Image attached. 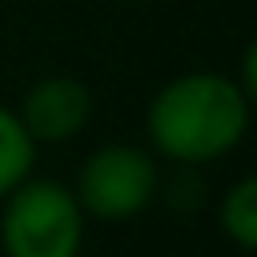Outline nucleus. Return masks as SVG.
I'll list each match as a JSON object with an SVG mask.
<instances>
[{
  "instance_id": "nucleus-4",
  "label": "nucleus",
  "mask_w": 257,
  "mask_h": 257,
  "mask_svg": "<svg viewBox=\"0 0 257 257\" xmlns=\"http://www.w3.org/2000/svg\"><path fill=\"white\" fill-rule=\"evenodd\" d=\"M92 108H96L92 88L80 76L52 72V76H40L36 84H28V92L16 104V116L36 145H64L88 128Z\"/></svg>"
},
{
  "instance_id": "nucleus-6",
  "label": "nucleus",
  "mask_w": 257,
  "mask_h": 257,
  "mask_svg": "<svg viewBox=\"0 0 257 257\" xmlns=\"http://www.w3.org/2000/svg\"><path fill=\"white\" fill-rule=\"evenodd\" d=\"M36 141L28 137V128L20 124L16 108L0 104V201L24 181L36 173Z\"/></svg>"
},
{
  "instance_id": "nucleus-5",
  "label": "nucleus",
  "mask_w": 257,
  "mask_h": 257,
  "mask_svg": "<svg viewBox=\"0 0 257 257\" xmlns=\"http://www.w3.org/2000/svg\"><path fill=\"white\" fill-rule=\"evenodd\" d=\"M217 225L221 237L237 253H253L257 245V177H237L225 197L217 201Z\"/></svg>"
},
{
  "instance_id": "nucleus-2",
  "label": "nucleus",
  "mask_w": 257,
  "mask_h": 257,
  "mask_svg": "<svg viewBox=\"0 0 257 257\" xmlns=\"http://www.w3.org/2000/svg\"><path fill=\"white\" fill-rule=\"evenodd\" d=\"M88 217L72 185L56 177H24L0 201V253L4 257H80Z\"/></svg>"
},
{
  "instance_id": "nucleus-1",
  "label": "nucleus",
  "mask_w": 257,
  "mask_h": 257,
  "mask_svg": "<svg viewBox=\"0 0 257 257\" xmlns=\"http://www.w3.org/2000/svg\"><path fill=\"white\" fill-rule=\"evenodd\" d=\"M253 120V96L229 72L193 68L161 84L145 108V141L157 161L201 169L237 153Z\"/></svg>"
},
{
  "instance_id": "nucleus-3",
  "label": "nucleus",
  "mask_w": 257,
  "mask_h": 257,
  "mask_svg": "<svg viewBox=\"0 0 257 257\" xmlns=\"http://www.w3.org/2000/svg\"><path fill=\"white\" fill-rule=\"evenodd\" d=\"M72 193L88 221H133L161 197V161L149 145L108 141L80 161Z\"/></svg>"
}]
</instances>
